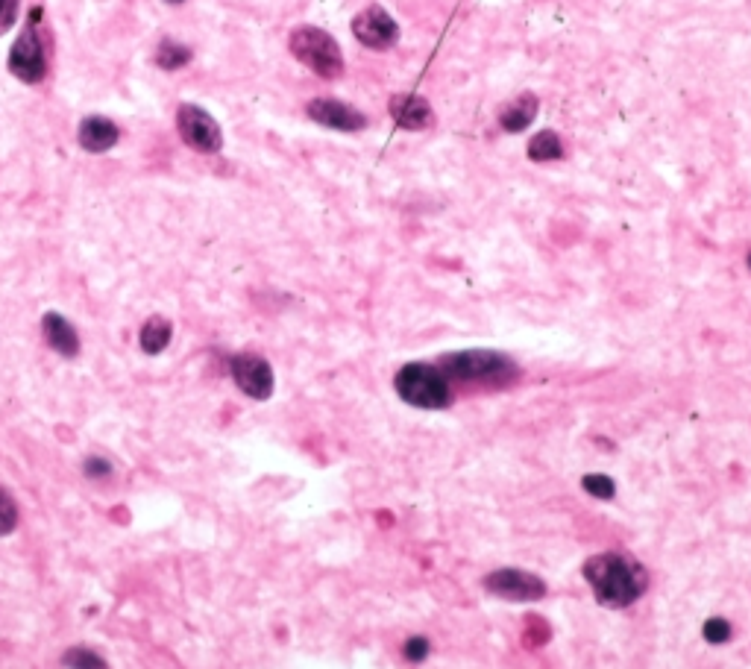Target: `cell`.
Here are the masks:
<instances>
[{
  "mask_svg": "<svg viewBox=\"0 0 751 669\" xmlns=\"http://www.w3.org/2000/svg\"><path fill=\"white\" fill-rule=\"evenodd\" d=\"M581 488L590 496H596V499H614L617 496V482L611 476H605V473H587L581 479Z\"/></svg>",
  "mask_w": 751,
  "mask_h": 669,
  "instance_id": "d6986e66",
  "label": "cell"
},
{
  "mask_svg": "<svg viewBox=\"0 0 751 669\" xmlns=\"http://www.w3.org/2000/svg\"><path fill=\"white\" fill-rule=\"evenodd\" d=\"M177 130L182 141L188 147H194L197 153H218L223 147L221 124L200 106L194 103H182L177 112Z\"/></svg>",
  "mask_w": 751,
  "mask_h": 669,
  "instance_id": "8992f818",
  "label": "cell"
},
{
  "mask_svg": "<svg viewBox=\"0 0 751 669\" xmlns=\"http://www.w3.org/2000/svg\"><path fill=\"white\" fill-rule=\"evenodd\" d=\"M584 581L605 608H628L646 590V573L622 552H602L584 561Z\"/></svg>",
  "mask_w": 751,
  "mask_h": 669,
  "instance_id": "6da1fadb",
  "label": "cell"
},
{
  "mask_svg": "<svg viewBox=\"0 0 751 669\" xmlns=\"http://www.w3.org/2000/svg\"><path fill=\"white\" fill-rule=\"evenodd\" d=\"M229 373L235 379V385L250 397V400H270L273 394V367L267 364V358L256 353H241L229 361Z\"/></svg>",
  "mask_w": 751,
  "mask_h": 669,
  "instance_id": "9c48e42d",
  "label": "cell"
},
{
  "mask_svg": "<svg viewBox=\"0 0 751 669\" xmlns=\"http://www.w3.org/2000/svg\"><path fill=\"white\" fill-rule=\"evenodd\" d=\"M529 159L531 162H540V165H546V162H558V159H564V141H561V135L552 133V130H543V133H537L529 141Z\"/></svg>",
  "mask_w": 751,
  "mask_h": 669,
  "instance_id": "2e32d148",
  "label": "cell"
},
{
  "mask_svg": "<svg viewBox=\"0 0 751 669\" xmlns=\"http://www.w3.org/2000/svg\"><path fill=\"white\" fill-rule=\"evenodd\" d=\"M83 473L89 479H106V476H112V464L106 458H100V455H89L86 464H83Z\"/></svg>",
  "mask_w": 751,
  "mask_h": 669,
  "instance_id": "cb8c5ba5",
  "label": "cell"
},
{
  "mask_svg": "<svg viewBox=\"0 0 751 669\" xmlns=\"http://www.w3.org/2000/svg\"><path fill=\"white\" fill-rule=\"evenodd\" d=\"M746 262H749V268H751V253H749V259H746Z\"/></svg>",
  "mask_w": 751,
  "mask_h": 669,
  "instance_id": "484cf974",
  "label": "cell"
},
{
  "mask_svg": "<svg viewBox=\"0 0 751 669\" xmlns=\"http://www.w3.org/2000/svg\"><path fill=\"white\" fill-rule=\"evenodd\" d=\"M18 529V505L6 491H0V537L12 535Z\"/></svg>",
  "mask_w": 751,
  "mask_h": 669,
  "instance_id": "44dd1931",
  "label": "cell"
},
{
  "mask_svg": "<svg viewBox=\"0 0 751 669\" xmlns=\"http://www.w3.org/2000/svg\"><path fill=\"white\" fill-rule=\"evenodd\" d=\"M171 338H174V326H171V320L162 317V314L147 317L144 326L138 329V347H141V353H147V356L165 353L168 344H171Z\"/></svg>",
  "mask_w": 751,
  "mask_h": 669,
  "instance_id": "9a60e30c",
  "label": "cell"
},
{
  "mask_svg": "<svg viewBox=\"0 0 751 669\" xmlns=\"http://www.w3.org/2000/svg\"><path fill=\"white\" fill-rule=\"evenodd\" d=\"M391 115L402 130H426L432 124V106L420 94H397L391 100Z\"/></svg>",
  "mask_w": 751,
  "mask_h": 669,
  "instance_id": "4fadbf2b",
  "label": "cell"
},
{
  "mask_svg": "<svg viewBox=\"0 0 751 669\" xmlns=\"http://www.w3.org/2000/svg\"><path fill=\"white\" fill-rule=\"evenodd\" d=\"M429 652H432V643L426 637H408L405 640V658L411 664H423L429 658Z\"/></svg>",
  "mask_w": 751,
  "mask_h": 669,
  "instance_id": "7402d4cb",
  "label": "cell"
},
{
  "mask_svg": "<svg viewBox=\"0 0 751 669\" xmlns=\"http://www.w3.org/2000/svg\"><path fill=\"white\" fill-rule=\"evenodd\" d=\"M77 138H80L83 150H89V153H106V150H112V147L118 144L121 130H118L115 121H109V118H103V115H89V118H83V124H80V130H77Z\"/></svg>",
  "mask_w": 751,
  "mask_h": 669,
  "instance_id": "7c38bea8",
  "label": "cell"
},
{
  "mask_svg": "<svg viewBox=\"0 0 751 669\" xmlns=\"http://www.w3.org/2000/svg\"><path fill=\"white\" fill-rule=\"evenodd\" d=\"M311 121L329 127V130H341V133H358L367 127V118L350 106L344 100H335V97H314L306 106Z\"/></svg>",
  "mask_w": 751,
  "mask_h": 669,
  "instance_id": "30bf717a",
  "label": "cell"
},
{
  "mask_svg": "<svg viewBox=\"0 0 751 669\" xmlns=\"http://www.w3.org/2000/svg\"><path fill=\"white\" fill-rule=\"evenodd\" d=\"M394 388H397L399 400L423 411H441L452 405V382L446 379V373L438 364L411 361L399 367V373L394 376Z\"/></svg>",
  "mask_w": 751,
  "mask_h": 669,
  "instance_id": "3957f363",
  "label": "cell"
},
{
  "mask_svg": "<svg viewBox=\"0 0 751 669\" xmlns=\"http://www.w3.org/2000/svg\"><path fill=\"white\" fill-rule=\"evenodd\" d=\"M18 12H21V0H0V36L15 27Z\"/></svg>",
  "mask_w": 751,
  "mask_h": 669,
  "instance_id": "603a6c76",
  "label": "cell"
},
{
  "mask_svg": "<svg viewBox=\"0 0 751 669\" xmlns=\"http://www.w3.org/2000/svg\"><path fill=\"white\" fill-rule=\"evenodd\" d=\"M39 18H42V6H36L30 12V21L24 27V33L15 39V45L9 50V71L21 80V83H42L47 74V53L45 39L39 36Z\"/></svg>",
  "mask_w": 751,
  "mask_h": 669,
  "instance_id": "5b68a950",
  "label": "cell"
},
{
  "mask_svg": "<svg viewBox=\"0 0 751 669\" xmlns=\"http://www.w3.org/2000/svg\"><path fill=\"white\" fill-rule=\"evenodd\" d=\"M288 47L294 53V59H300L306 68H311L317 77L323 80H338L344 74V53L338 42L320 30V27H297L288 39Z\"/></svg>",
  "mask_w": 751,
  "mask_h": 669,
  "instance_id": "277c9868",
  "label": "cell"
},
{
  "mask_svg": "<svg viewBox=\"0 0 751 669\" xmlns=\"http://www.w3.org/2000/svg\"><path fill=\"white\" fill-rule=\"evenodd\" d=\"M191 62V50L185 45H179V42H171V39H165L159 50H156V65L159 68H165V71H179V68H185Z\"/></svg>",
  "mask_w": 751,
  "mask_h": 669,
  "instance_id": "e0dca14e",
  "label": "cell"
},
{
  "mask_svg": "<svg viewBox=\"0 0 751 669\" xmlns=\"http://www.w3.org/2000/svg\"><path fill=\"white\" fill-rule=\"evenodd\" d=\"M353 36L370 50H388L399 42V24L382 6H367L353 18Z\"/></svg>",
  "mask_w": 751,
  "mask_h": 669,
  "instance_id": "ba28073f",
  "label": "cell"
},
{
  "mask_svg": "<svg viewBox=\"0 0 751 669\" xmlns=\"http://www.w3.org/2000/svg\"><path fill=\"white\" fill-rule=\"evenodd\" d=\"M702 637H705L710 646H722L734 637V628L725 617H710L705 625H702Z\"/></svg>",
  "mask_w": 751,
  "mask_h": 669,
  "instance_id": "ffe728a7",
  "label": "cell"
},
{
  "mask_svg": "<svg viewBox=\"0 0 751 669\" xmlns=\"http://www.w3.org/2000/svg\"><path fill=\"white\" fill-rule=\"evenodd\" d=\"M443 373L449 382H464V385H485V388H502L517 379V364L496 350H464V353H449L441 358Z\"/></svg>",
  "mask_w": 751,
  "mask_h": 669,
  "instance_id": "7a4b0ae2",
  "label": "cell"
},
{
  "mask_svg": "<svg viewBox=\"0 0 751 669\" xmlns=\"http://www.w3.org/2000/svg\"><path fill=\"white\" fill-rule=\"evenodd\" d=\"M42 332H45L47 347L62 358H74L80 353V335L59 312H47L42 317Z\"/></svg>",
  "mask_w": 751,
  "mask_h": 669,
  "instance_id": "8fae6325",
  "label": "cell"
},
{
  "mask_svg": "<svg viewBox=\"0 0 751 669\" xmlns=\"http://www.w3.org/2000/svg\"><path fill=\"white\" fill-rule=\"evenodd\" d=\"M537 109H540V100L526 91V94L514 97L508 106H502V112H499V124H502V130H505V133H526L531 121L537 118Z\"/></svg>",
  "mask_w": 751,
  "mask_h": 669,
  "instance_id": "5bb4252c",
  "label": "cell"
},
{
  "mask_svg": "<svg viewBox=\"0 0 751 669\" xmlns=\"http://www.w3.org/2000/svg\"><path fill=\"white\" fill-rule=\"evenodd\" d=\"M62 667L65 669H109V664H106L97 652L86 649V646H71V649L62 655Z\"/></svg>",
  "mask_w": 751,
  "mask_h": 669,
  "instance_id": "ac0fdd59",
  "label": "cell"
},
{
  "mask_svg": "<svg viewBox=\"0 0 751 669\" xmlns=\"http://www.w3.org/2000/svg\"><path fill=\"white\" fill-rule=\"evenodd\" d=\"M485 590L508 602H540L546 596V581L529 570L502 567L485 576Z\"/></svg>",
  "mask_w": 751,
  "mask_h": 669,
  "instance_id": "52a82bcc",
  "label": "cell"
},
{
  "mask_svg": "<svg viewBox=\"0 0 751 669\" xmlns=\"http://www.w3.org/2000/svg\"><path fill=\"white\" fill-rule=\"evenodd\" d=\"M168 3H182V0H168Z\"/></svg>",
  "mask_w": 751,
  "mask_h": 669,
  "instance_id": "d4e9b609",
  "label": "cell"
}]
</instances>
